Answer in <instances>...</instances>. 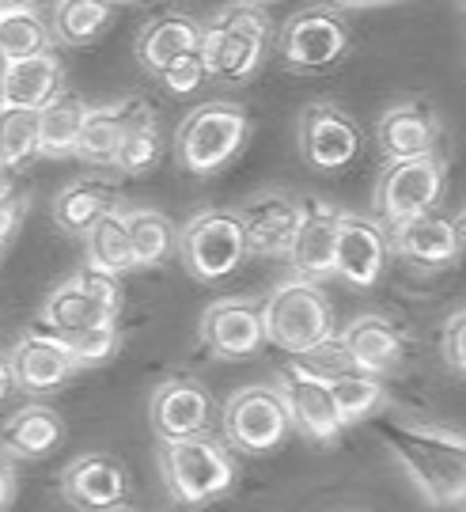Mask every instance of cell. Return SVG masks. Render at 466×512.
Segmentation results:
<instances>
[{
  "mask_svg": "<svg viewBox=\"0 0 466 512\" xmlns=\"http://www.w3.org/2000/svg\"><path fill=\"white\" fill-rule=\"evenodd\" d=\"M379 437L398 459L410 486L432 509H455L466 501V433L413 418H383Z\"/></svg>",
  "mask_w": 466,
  "mask_h": 512,
  "instance_id": "cell-1",
  "label": "cell"
},
{
  "mask_svg": "<svg viewBox=\"0 0 466 512\" xmlns=\"http://www.w3.org/2000/svg\"><path fill=\"white\" fill-rule=\"evenodd\" d=\"M156 459L167 497L175 505H213L235 486V459L228 452V440H216L209 433L190 440H163Z\"/></svg>",
  "mask_w": 466,
  "mask_h": 512,
  "instance_id": "cell-2",
  "label": "cell"
},
{
  "mask_svg": "<svg viewBox=\"0 0 466 512\" xmlns=\"http://www.w3.org/2000/svg\"><path fill=\"white\" fill-rule=\"evenodd\" d=\"M251 137V118L239 103H201L198 110H190L182 118V126L175 129V160L182 164L186 175H216L232 164L243 152Z\"/></svg>",
  "mask_w": 466,
  "mask_h": 512,
  "instance_id": "cell-3",
  "label": "cell"
},
{
  "mask_svg": "<svg viewBox=\"0 0 466 512\" xmlns=\"http://www.w3.org/2000/svg\"><path fill=\"white\" fill-rule=\"evenodd\" d=\"M273 35V19L258 4H232L213 23H205V65L209 76L228 84H247L258 76Z\"/></svg>",
  "mask_w": 466,
  "mask_h": 512,
  "instance_id": "cell-4",
  "label": "cell"
},
{
  "mask_svg": "<svg viewBox=\"0 0 466 512\" xmlns=\"http://www.w3.org/2000/svg\"><path fill=\"white\" fill-rule=\"evenodd\" d=\"M251 236L239 209H201L182 224L179 232V258L186 274L201 285H220L247 262Z\"/></svg>",
  "mask_w": 466,
  "mask_h": 512,
  "instance_id": "cell-5",
  "label": "cell"
},
{
  "mask_svg": "<svg viewBox=\"0 0 466 512\" xmlns=\"http://www.w3.org/2000/svg\"><path fill=\"white\" fill-rule=\"evenodd\" d=\"M266 319V342L273 349H285L288 357H307L311 349L334 338V308L319 285L292 277L277 285L262 304Z\"/></svg>",
  "mask_w": 466,
  "mask_h": 512,
  "instance_id": "cell-6",
  "label": "cell"
},
{
  "mask_svg": "<svg viewBox=\"0 0 466 512\" xmlns=\"http://www.w3.org/2000/svg\"><path fill=\"white\" fill-rule=\"evenodd\" d=\"M220 425H224V440L235 452H247V456H266V452H277L288 440L292 429V418H288L285 395L277 391V384H251L239 387L224 414H220Z\"/></svg>",
  "mask_w": 466,
  "mask_h": 512,
  "instance_id": "cell-7",
  "label": "cell"
},
{
  "mask_svg": "<svg viewBox=\"0 0 466 512\" xmlns=\"http://www.w3.org/2000/svg\"><path fill=\"white\" fill-rule=\"evenodd\" d=\"M448 183V167L444 156H421V160H395L383 164L376 179V213L387 228L406 224L413 217L436 213V205L444 198Z\"/></svg>",
  "mask_w": 466,
  "mask_h": 512,
  "instance_id": "cell-8",
  "label": "cell"
},
{
  "mask_svg": "<svg viewBox=\"0 0 466 512\" xmlns=\"http://www.w3.org/2000/svg\"><path fill=\"white\" fill-rule=\"evenodd\" d=\"M80 365L72 361L69 342L54 330H27L4 349V395L19 387L23 395H54L76 380Z\"/></svg>",
  "mask_w": 466,
  "mask_h": 512,
  "instance_id": "cell-9",
  "label": "cell"
},
{
  "mask_svg": "<svg viewBox=\"0 0 466 512\" xmlns=\"http://www.w3.org/2000/svg\"><path fill=\"white\" fill-rule=\"evenodd\" d=\"M349 23L330 8H304L281 27V61L292 73H323L349 54Z\"/></svg>",
  "mask_w": 466,
  "mask_h": 512,
  "instance_id": "cell-10",
  "label": "cell"
},
{
  "mask_svg": "<svg viewBox=\"0 0 466 512\" xmlns=\"http://www.w3.org/2000/svg\"><path fill=\"white\" fill-rule=\"evenodd\" d=\"M277 391L285 395L288 418H292V429L307 440V444H319V448H334L345 433V421L338 414V403H334V387L307 376L304 368H296L288 361L281 372H277Z\"/></svg>",
  "mask_w": 466,
  "mask_h": 512,
  "instance_id": "cell-11",
  "label": "cell"
},
{
  "mask_svg": "<svg viewBox=\"0 0 466 512\" xmlns=\"http://www.w3.org/2000/svg\"><path fill=\"white\" fill-rule=\"evenodd\" d=\"M360 126L330 99H319L300 114V152L315 171H345L360 156Z\"/></svg>",
  "mask_w": 466,
  "mask_h": 512,
  "instance_id": "cell-12",
  "label": "cell"
},
{
  "mask_svg": "<svg viewBox=\"0 0 466 512\" xmlns=\"http://www.w3.org/2000/svg\"><path fill=\"white\" fill-rule=\"evenodd\" d=\"M148 421L160 444L205 437L213 425V395L194 376H167L148 399Z\"/></svg>",
  "mask_w": 466,
  "mask_h": 512,
  "instance_id": "cell-13",
  "label": "cell"
},
{
  "mask_svg": "<svg viewBox=\"0 0 466 512\" xmlns=\"http://www.w3.org/2000/svg\"><path fill=\"white\" fill-rule=\"evenodd\" d=\"M201 342L216 361H247L262 346H269L262 308L243 296L216 300L201 315Z\"/></svg>",
  "mask_w": 466,
  "mask_h": 512,
  "instance_id": "cell-14",
  "label": "cell"
},
{
  "mask_svg": "<svg viewBox=\"0 0 466 512\" xmlns=\"http://www.w3.org/2000/svg\"><path fill=\"white\" fill-rule=\"evenodd\" d=\"M341 213L338 205L330 202H304V220L296 243L288 251L292 274L311 285H323L330 277H338V239H341Z\"/></svg>",
  "mask_w": 466,
  "mask_h": 512,
  "instance_id": "cell-15",
  "label": "cell"
},
{
  "mask_svg": "<svg viewBox=\"0 0 466 512\" xmlns=\"http://www.w3.org/2000/svg\"><path fill=\"white\" fill-rule=\"evenodd\" d=\"M61 497L76 512H110L122 509L129 497L126 467L107 452L76 456L61 475Z\"/></svg>",
  "mask_w": 466,
  "mask_h": 512,
  "instance_id": "cell-16",
  "label": "cell"
},
{
  "mask_svg": "<svg viewBox=\"0 0 466 512\" xmlns=\"http://www.w3.org/2000/svg\"><path fill=\"white\" fill-rule=\"evenodd\" d=\"M391 251V232L387 224L360 213H345L341 220V239H338V277L353 289H372L387 270Z\"/></svg>",
  "mask_w": 466,
  "mask_h": 512,
  "instance_id": "cell-17",
  "label": "cell"
},
{
  "mask_svg": "<svg viewBox=\"0 0 466 512\" xmlns=\"http://www.w3.org/2000/svg\"><path fill=\"white\" fill-rule=\"evenodd\" d=\"M440 133H444L440 118L432 114L429 103L406 99V103H391L379 114L376 145L387 164H395V160H421V156H436Z\"/></svg>",
  "mask_w": 466,
  "mask_h": 512,
  "instance_id": "cell-18",
  "label": "cell"
},
{
  "mask_svg": "<svg viewBox=\"0 0 466 512\" xmlns=\"http://www.w3.org/2000/svg\"><path fill=\"white\" fill-rule=\"evenodd\" d=\"M239 217L247 224L254 255L288 258L296 232H300V220H304V205L288 190H258L251 202L239 205Z\"/></svg>",
  "mask_w": 466,
  "mask_h": 512,
  "instance_id": "cell-19",
  "label": "cell"
},
{
  "mask_svg": "<svg viewBox=\"0 0 466 512\" xmlns=\"http://www.w3.org/2000/svg\"><path fill=\"white\" fill-rule=\"evenodd\" d=\"M387 232H391V251L402 262L417 266V270H444L463 251L459 224L451 217H444V213H425V217L395 224Z\"/></svg>",
  "mask_w": 466,
  "mask_h": 512,
  "instance_id": "cell-20",
  "label": "cell"
},
{
  "mask_svg": "<svg viewBox=\"0 0 466 512\" xmlns=\"http://www.w3.org/2000/svg\"><path fill=\"white\" fill-rule=\"evenodd\" d=\"M61 84H65V69L54 54L27 57V61H4L0 73V99L4 110H35L42 114L61 99Z\"/></svg>",
  "mask_w": 466,
  "mask_h": 512,
  "instance_id": "cell-21",
  "label": "cell"
},
{
  "mask_svg": "<svg viewBox=\"0 0 466 512\" xmlns=\"http://www.w3.org/2000/svg\"><path fill=\"white\" fill-rule=\"evenodd\" d=\"M144 118H152V107L144 99H118V103H107V107H91V118L84 126L76 156L88 160V164H114L122 141L141 126Z\"/></svg>",
  "mask_w": 466,
  "mask_h": 512,
  "instance_id": "cell-22",
  "label": "cell"
},
{
  "mask_svg": "<svg viewBox=\"0 0 466 512\" xmlns=\"http://www.w3.org/2000/svg\"><path fill=\"white\" fill-rule=\"evenodd\" d=\"M201 46H205V27H198V19L167 12V16L144 23V31L137 35V61L148 73H163L171 61H179L186 54H201Z\"/></svg>",
  "mask_w": 466,
  "mask_h": 512,
  "instance_id": "cell-23",
  "label": "cell"
},
{
  "mask_svg": "<svg viewBox=\"0 0 466 512\" xmlns=\"http://www.w3.org/2000/svg\"><path fill=\"white\" fill-rule=\"evenodd\" d=\"M341 338H345L349 353L357 357L360 372H368V376H387L391 368L402 365L406 338H402V330H398L387 315H376V311L357 315V319L345 327Z\"/></svg>",
  "mask_w": 466,
  "mask_h": 512,
  "instance_id": "cell-24",
  "label": "cell"
},
{
  "mask_svg": "<svg viewBox=\"0 0 466 512\" xmlns=\"http://www.w3.org/2000/svg\"><path fill=\"white\" fill-rule=\"evenodd\" d=\"M118 213V186L107 179H76L54 198V220L69 236H91V228L103 217Z\"/></svg>",
  "mask_w": 466,
  "mask_h": 512,
  "instance_id": "cell-25",
  "label": "cell"
},
{
  "mask_svg": "<svg viewBox=\"0 0 466 512\" xmlns=\"http://www.w3.org/2000/svg\"><path fill=\"white\" fill-rule=\"evenodd\" d=\"M61 440H65V421L54 406H19L16 414L4 421V456L46 459L61 448Z\"/></svg>",
  "mask_w": 466,
  "mask_h": 512,
  "instance_id": "cell-26",
  "label": "cell"
},
{
  "mask_svg": "<svg viewBox=\"0 0 466 512\" xmlns=\"http://www.w3.org/2000/svg\"><path fill=\"white\" fill-rule=\"evenodd\" d=\"M110 319H114V311L103 308L95 296L84 293L72 277L46 296V308H42V323H46V330H54V334H61V338H72V334L91 330V327H103V323H110Z\"/></svg>",
  "mask_w": 466,
  "mask_h": 512,
  "instance_id": "cell-27",
  "label": "cell"
},
{
  "mask_svg": "<svg viewBox=\"0 0 466 512\" xmlns=\"http://www.w3.org/2000/svg\"><path fill=\"white\" fill-rule=\"evenodd\" d=\"M54 27L27 4H4L0 8V54L4 61H27V57L54 54Z\"/></svg>",
  "mask_w": 466,
  "mask_h": 512,
  "instance_id": "cell-28",
  "label": "cell"
},
{
  "mask_svg": "<svg viewBox=\"0 0 466 512\" xmlns=\"http://www.w3.org/2000/svg\"><path fill=\"white\" fill-rule=\"evenodd\" d=\"M88 118L91 107L80 95H61L54 107L42 110V156H54V160L76 156Z\"/></svg>",
  "mask_w": 466,
  "mask_h": 512,
  "instance_id": "cell-29",
  "label": "cell"
},
{
  "mask_svg": "<svg viewBox=\"0 0 466 512\" xmlns=\"http://www.w3.org/2000/svg\"><path fill=\"white\" fill-rule=\"evenodd\" d=\"M110 19H114V8L103 0H61L50 12V27L57 42L65 46H91L107 35Z\"/></svg>",
  "mask_w": 466,
  "mask_h": 512,
  "instance_id": "cell-30",
  "label": "cell"
},
{
  "mask_svg": "<svg viewBox=\"0 0 466 512\" xmlns=\"http://www.w3.org/2000/svg\"><path fill=\"white\" fill-rule=\"evenodd\" d=\"M88 266L107 270V274H126L137 266V251H133V236H129L126 209L103 217L88 236Z\"/></svg>",
  "mask_w": 466,
  "mask_h": 512,
  "instance_id": "cell-31",
  "label": "cell"
},
{
  "mask_svg": "<svg viewBox=\"0 0 466 512\" xmlns=\"http://www.w3.org/2000/svg\"><path fill=\"white\" fill-rule=\"evenodd\" d=\"M35 156H42V114H35V110H4V118H0L4 175L27 167Z\"/></svg>",
  "mask_w": 466,
  "mask_h": 512,
  "instance_id": "cell-32",
  "label": "cell"
},
{
  "mask_svg": "<svg viewBox=\"0 0 466 512\" xmlns=\"http://www.w3.org/2000/svg\"><path fill=\"white\" fill-rule=\"evenodd\" d=\"M126 224L129 236H133V251H137V266H156L163 258L171 255L175 247V228L171 220L163 217L160 209H126Z\"/></svg>",
  "mask_w": 466,
  "mask_h": 512,
  "instance_id": "cell-33",
  "label": "cell"
},
{
  "mask_svg": "<svg viewBox=\"0 0 466 512\" xmlns=\"http://www.w3.org/2000/svg\"><path fill=\"white\" fill-rule=\"evenodd\" d=\"M334 403H338V414L345 421V429H349L357 421L372 418L379 406L387 403V391L379 384V376L360 372V376H349V380L334 384Z\"/></svg>",
  "mask_w": 466,
  "mask_h": 512,
  "instance_id": "cell-34",
  "label": "cell"
},
{
  "mask_svg": "<svg viewBox=\"0 0 466 512\" xmlns=\"http://www.w3.org/2000/svg\"><path fill=\"white\" fill-rule=\"evenodd\" d=\"M160 156H163V133H160V126H156V114H152V118H144L141 126L122 141L114 167H118L122 175L141 179V175H148L152 167L160 164Z\"/></svg>",
  "mask_w": 466,
  "mask_h": 512,
  "instance_id": "cell-35",
  "label": "cell"
},
{
  "mask_svg": "<svg viewBox=\"0 0 466 512\" xmlns=\"http://www.w3.org/2000/svg\"><path fill=\"white\" fill-rule=\"evenodd\" d=\"M292 365L304 368L307 376H315V380H323V384H330V387L341 384V380H349V376H360L357 357L349 353L345 338H330V342H323L319 349H311L307 357H296Z\"/></svg>",
  "mask_w": 466,
  "mask_h": 512,
  "instance_id": "cell-36",
  "label": "cell"
},
{
  "mask_svg": "<svg viewBox=\"0 0 466 512\" xmlns=\"http://www.w3.org/2000/svg\"><path fill=\"white\" fill-rule=\"evenodd\" d=\"M65 342H69V353L76 365L99 368V365H107V361H114V353H118V346H122V334H118V323L110 319V323H103V327L80 330V334H72V338H65Z\"/></svg>",
  "mask_w": 466,
  "mask_h": 512,
  "instance_id": "cell-37",
  "label": "cell"
},
{
  "mask_svg": "<svg viewBox=\"0 0 466 512\" xmlns=\"http://www.w3.org/2000/svg\"><path fill=\"white\" fill-rule=\"evenodd\" d=\"M160 80L167 84L171 95H190L198 92L201 84L209 80V65H205V54H186L179 61H171L160 73Z\"/></svg>",
  "mask_w": 466,
  "mask_h": 512,
  "instance_id": "cell-38",
  "label": "cell"
},
{
  "mask_svg": "<svg viewBox=\"0 0 466 512\" xmlns=\"http://www.w3.org/2000/svg\"><path fill=\"white\" fill-rule=\"evenodd\" d=\"M440 357H444V365H448L455 376H463L466 380V304L451 311L448 323H444V334H440Z\"/></svg>",
  "mask_w": 466,
  "mask_h": 512,
  "instance_id": "cell-39",
  "label": "cell"
},
{
  "mask_svg": "<svg viewBox=\"0 0 466 512\" xmlns=\"http://www.w3.org/2000/svg\"><path fill=\"white\" fill-rule=\"evenodd\" d=\"M72 281H76L88 296H95L103 308L118 311V304H122V285H118V277L107 274V270H95V266L84 262V266L72 274Z\"/></svg>",
  "mask_w": 466,
  "mask_h": 512,
  "instance_id": "cell-40",
  "label": "cell"
},
{
  "mask_svg": "<svg viewBox=\"0 0 466 512\" xmlns=\"http://www.w3.org/2000/svg\"><path fill=\"white\" fill-rule=\"evenodd\" d=\"M23 217H27V194H16L8 175H4V198H0V239H4V247H12V239L19 236Z\"/></svg>",
  "mask_w": 466,
  "mask_h": 512,
  "instance_id": "cell-41",
  "label": "cell"
},
{
  "mask_svg": "<svg viewBox=\"0 0 466 512\" xmlns=\"http://www.w3.org/2000/svg\"><path fill=\"white\" fill-rule=\"evenodd\" d=\"M110 512H133V509H129V505H122V509H110Z\"/></svg>",
  "mask_w": 466,
  "mask_h": 512,
  "instance_id": "cell-42",
  "label": "cell"
}]
</instances>
